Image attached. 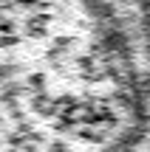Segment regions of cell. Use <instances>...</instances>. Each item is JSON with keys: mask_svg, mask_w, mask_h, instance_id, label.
<instances>
[{"mask_svg": "<svg viewBox=\"0 0 150 152\" xmlns=\"http://www.w3.org/2000/svg\"><path fill=\"white\" fill-rule=\"evenodd\" d=\"M6 152H125L145 127L130 59L99 0H3Z\"/></svg>", "mask_w": 150, "mask_h": 152, "instance_id": "6da1fadb", "label": "cell"}]
</instances>
